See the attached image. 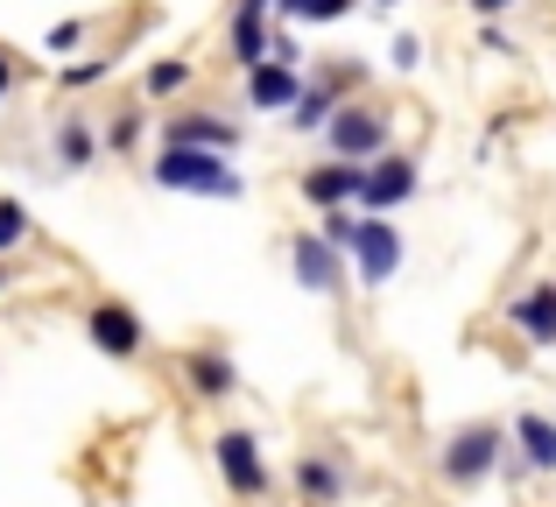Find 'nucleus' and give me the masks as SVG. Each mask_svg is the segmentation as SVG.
<instances>
[{
  "label": "nucleus",
  "mask_w": 556,
  "mask_h": 507,
  "mask_svg": "<svg viewBox=\"0 0 556 507\" xmlns=\"http://www.w3.org/2000/svg\"><path fill=\"white\" fill-rule=\"evenodd\" d=\"M422 191V169H416V155L408 149H388V155H374L367 169H359V219H394V212L408 205V198Z\"/></svg>",
  "instance_id": "39448f33"
},
{
  "label": "nucleus",
  "mask_w": 556,
  "mask_h": 507,
  "mask_svg": "<svg viewBox=\"0 0 556 507\" xmlns=\"http://www.w3.org/2000/svg\"><path fill=\"white\" fill-rule=\"evenodd\" d=\"M388 64H394V71H416V64H422V42H416V36H394Z\"/></svg>",
  "instance_id": "bb28decb"
},
{
  "label": "nucleus",
  "mask_w": 556,
  "mask_h": 507,
  "mask_svg": "<svg viewBox=\"0 0 556 507\" xmlns=\"http://www.w3.org/2000/svg\"><path fill=\"white\" fill-rule=\"evenodd\" d=\"M479 50H486V56H515V36H507L501 22H486V28H479Z\"/></svg>",
  "instance_id": "a878e982"
},
{
  "label": "nucleus",
  "mask_w": 556,
  "mask_h": 507,
  "mask_svg": "<svg viewBox=\"0 0 556 507\" xmlns=\"http://www.w3.org/2000/svg\"><path fill=\"white\" fill-rule=\"evenodd\" d=\"M184 388L198 402H232L240 395V367H232V353H218V345H190L184 353Z\"/></svg>",
  "instance_id": "ddd939ff"
},
{
  "label": "nucleus",
  "mask_w": 556,
  "mask_h": 507,
  "mask_svg": "<svg viewBox=\"0 0 556 507\" xmlns=\"http://www.w3.org/2000/svg\"><path fill=\"white\" fill-rule=\"evenodd\" d=\"M388 149H394V127H388V106H374V99H345L325 121V163L367 169L374 155H388Z\"/></svg>",
  "instance_id": "7ed1b4c3"
},
{
  "label": "nucleus",
  "mask_w": 556,
  "mask_h": 507,
  "mask_svg": "<svg viewBox=\"0 0 556 507\" xmlns=\"http://www.w3.org/2000/svg\"><path fill=\"white\" fill-rule=\"evenodd\" d=\"M190 78H198L190 56H155V64L141 71V92L149 99H177V92H190Z\"/></svg>",
  "instance_id": "6ab92c4d"
},
{
  "label": "nucleus",
  "mask_w": 556,
  "mask_h": 507,
  "mask_svg": "<svg viewBox=\"0 0 556 507\" xmlns=\"http://www.w3.org/2000/svg\"><path fill=\"white\" fill-rule=\"evenodd\" d=\"M507 466V430L501 423H458L444 444H437V472H444V486H458V494H472V486H486L493 472Z\"/></svg>",
  "instance_id": "f03ea898"
},
{
  "label": "nucleus",
  "mask_w": 556,
  "mask_h": 507,
  "mask_svg": "<svg viewBox=\"0 0 556 507\" xmlns=\"http://www.w3.org/2000/svg\"><path fill=\"white\" fill-rule=\"evenodd\" d=\"M303 205H317V212H353L359 205V169L353 163H317V169H303Z\"/></svg>",
  "instance_id": "2eb2a0df"
},
{
  "label": "nucleus",
  "mask_w": 556,
  "mask_h": 507,
  "mask_svg": "<svg viewBox=\"0 0 556 507\" xmlns=\"http://www.w3.org/2000/svg\"><path fill=\"white\" fill-rule=\"evenodd\" d=\"M14 99V50H0V106Z\"/></svg>",
  "instance_id": "cd10ccee"
},
{
  "label": "nucleus",
  "mask_w": 556,
  "mask_h": 507,
  "mask_svg": "<svg viewBox=\"0 0 556 507\" xmlns=\"http://www.w3.org/2000/svg\"><path fill=\"white\" fill-rule=\"evenodd\" d=\"M289 275H296L311 296H339L353 268H345L339 248H325V240H317V226H303V233H289Z\"/></svg>",
  "instance_id": "1a4fd4ad"
},
{
  "label": "nucleus",
  "mask_w": 556,
  "mask_h": 507,
  "mask_svg": "<svg viewBox=\"0 0 556 507\" xmlns=\"http://www.w3.org/2000/svg\"><path fill=\"white\" fill-rule=\"evenodd\" d=\"M353 275L367 289H388L394 275H402V226L394 219H359V240H353Z\"/></svg>",
  "instance_id": "6e6552de"
},
{
  "label": "nucleus",
  "mask_w": 556,
  "mask_h": 507,
  "mask_svg": "<svg viewBox=\"0 0 556 507\" xmlns=\"http://www.w3.org/2000/svg\"><path fill=\"white\" fill-rule=\"evenodd\" d=\"M507 325H515L529 345H556V275L549 282H529L515 303H507Z\"/></svg>",
  "instance_id": "f3484780"
},
{
  "label": "nucleus",
  "mask_w": 556,
  "mask_h": 507,
  "mask_svg": "<svg viewBox=\"0 0 556 507\" xmlns=\"http://www.w3.org/2000/svg\"><path fill=\"white\" fill-rule=\"evenodd\" d=\"M106 78H113V56H78V64L56 71V85H64V92H85V85H106Z\"/></svg>",
  "instance_id": "5701e85b"
},
{
  "label": "nucleus",
  "mask_w": 556,
  "mask_h": 507,
  "mask_svg": "<svg viewBox=\"0 0 556 507\" xmlns=\"http://www.w3.org/2000/svg\"><path fill=\"white\" fill-rule=\"evenodd\" d=\"M163 149H204V155H232L240 149V121L226 113H177L163 127Z\"/></svg>",
  "instance_id": "f8f14e48"
},
{
  "label": "nucleus",
  "mask_w": 556,
  "mask_h": 507,
  "mask_svg": "<svg viewBox=\"0 0 556 507\" xmlns=\"http://www.w3.org/2000/svg\"><path fill=\"white\" fill-rule=\"evenodd\" d=\"M8 282H14V268H8V261H0V296H8Z\"/></svg>",
  "instance_id": "c756f323"
},
{
  "label": "nucleus",
  "mask_w": 556,
  "mask_h": 507,
  "mask_svg": "<svg viewBox=\"0 0 556 507\" xmlns=\"http://www.w3.org/2000/svg\"><path fill=\"white\" fill-rule=\"evenodd\" d=\"M507 458H515L521 472H556V416L521 409L515 423H507Z\"/></svg>",
  "instance_id": "9b49d317"
},
{
  "label": "nucleus",
  "mask_w": 556,
  "mask_h": 507,
  "mask_svg": "<svg viewBox=\"0 0 556 507\" xmlns=\"http://www.w3.org/2000/svg\"><path fill=\"white\" fill-rule=\"evenodd\" d=\"M374 8H402V0H374Z\"/></svg>",
  "instance_id": "7c9ffc66"
},
{
  "label": "nucleus",
  "mask_w": 556,
  "mask_h": 507,
  "mask_svg": "<svg viewBox=\"0 0 556 507\" xmlns=\"http://www.w3.org/2000/svg\"><path fill=\"white\" fill-rule=\"evenodd\" d=\"M317 240H325V248H339V254H353V240H359V212H317Z\"/></svg>",
  "instance_id": "4be33fe9"
},
{
  "label": "nucleus",
  "mask_w": 556,
  "mask_h": 507,
  "mask_svg": "<svg viewBox=\"0 0 556 507\" xmlns=\"http://www.w3.org/2000/svg\"><path fill=\"white\" fill-rule=\"evenodd\" d=\"M85 36H92V22H56L50 36H42V56H71Z\"/></svg>",
  "instance_id": "393cba45"
},
{
  "label": "nucleus",
  "mask_w": 556,
  "mask_h": 507,
  "mask_svg": "<svg viewBox=\"0 0 556 507\" xmlns=\"http://www.w3.org/2000/svg\"><path fill=\"white\" fill-rule=\"evenodd\" d=\"M212 466H218V480H226L232 500H268V494H275L268 452H261V438H254V430H240V423L212 438Z\"/></svg>",
  "instance_id": "20e7f679"
},
{
  "label": "nucleus",
  "mask_w": 556,
  "mask_h": 507,
  "mask_svg": "<svg viewBox=\"0 0 556 507\" xmlns=\"http://www.w3.org/2000/svg\"><path fill=\"white\" fill-rule=\"evenodd\" d=\"M268 14H275V0H232V22H226V56L240 71H254L261 56H268Z\"/></svg>",
  "instance_id": "9d476101"
},
{
  "label": "nucleus",
  "mask_w": 556,
  "mask_h": 507,
  "mask_svg": "<svg viewBox=\"0 0 556 507\" xmlns=\"http://www.w3.org/2000/svg\"><path fill=\"white\" fill-rule=\"evenodd\" d=\"M149 177L155 191H177V198H218V205L247 198V177L232 169V155H204V149H163Z\"/></svg>",
  "instance_id": "f257e3e1"
},
{
  "label": "nucleus",
  "mask_w": 556,
  "mask_h": 507,
  "mask_svg": "<svg viewBox=\"0 0 556 507\" xmlns=\"http://www.w3.org/2000/svg\"><path fill=\"white\" fill-rule=\"evenodd\" d=\"M85 339H92V353H106V359H141L149 353V317H141L135 303H121V296H99L92 310H85Z\"/></svg>",
  "instance_id": "0eeeda50"
},
{
  "label": "nucleus",
  "mask_w": 556,
  "mask_h": 507,
  "mask_svg": "<svg viewBox=\"0 0 556 507\" xmlns=\"http://www.w3.org/2000/svg\"><path fill=\"white\" fill-rule=\"evenodd\" d=\"M359 85H367V64H359V56H339V64H325L317 78H303V99L289 106V127H296V135H325V121L359 92Z\"/></svg>",
  "instance_id": "423d86ee"
},
{
  "label": "nucleus",
  "mask_w": 556,
  "mask_h": 507,
  "mask_svg": "<svg viewBox=\"0 0 556 507\" xmlns=\"http://www.w3.org/2000/svg\"><path fill=\"white\" fill-rule=\"evenodd\" d=\"M359 0H275V14L282 22H303V28H331V22H345Z\"/></svg>",
  "instance_id": "aec40b11"
},
{
  "label": "nucleus",
  "mask_w": 556,
  "mask_h": 507,
  "mask_svg": "<svg viewBox=\"0 0 556 507\" xmlns=\"http://www.w3.org/2000/svg\"><path fill=\"white\" fill-rule=\"evenodd\" d=\"M289 480H296L303 507H339L345 494H353V480H345V466H339V458H325V452H303Z\"/></svg>",
  "instance_id": "a211bd4d"
},
{
  "label": "nucleus",
  "mask_w": 556,
  "mask_h": 507,
  "mask_svg": "<svg viewBox=\"0 0 556 507\" xmlns=\"http://www.w3.org/2000/svg\"><path fill=\"white\" fill-rule=\"evenodd\" d=\"M303 99V71L296 64H275V56H261L254 71H247V106L254 113H289Z\"/></svg>",
  "instance_id": "4468645a"
},
{
  "label": "nucleus",
  "mask_w": 556,
  "mask_h": 507,
  "mask_svg": "<svg viewBox=\"0 0 556 507\" xmlns=\"http://www.w3.org/2000/svg\"><path fill=\"white\" fill-rule=\"evenodd\" d=\"M507 8H521V0H472V14H486V22H493V14H507Z\"/></svg>",
  "instance_id": "c85d7f7f"
},
{
  "label": "nucleus",
  "mask_w": 556,
  "mask_h": 507,
  "mask_svg": "<svg viewBox=\"0 0 556 507\" xmlns=\"http://www.w3.org/2000/svg\"><path fill=\"white\" fill-rule=\"evenodd\" d=\"M141 135H149V106H127L121 121L106 127V149H113V155H127V149H141Z\"/></svg>",
  "instance_id": "b1692460"
},
{
  "label": "nucleus",
  "mask_w": 556,
  "mask_h": 507,
  "mask_svg": "<svg viewBox=\"0 0 556 507\" xmlns=\"http://www.w3.org/2000/svg\"><path fill=\"white\" fill-rule=\"evenodd\" d=\"M28 240H36V219H28V205H22V198H0V261L22 254Z\"/></svg>",
  "instance_id": "412c9836"
},
{
  "label": "nucleus",
  "mask_w": 556,
  "mask_h": 507,
  "mask_svg": "<svg viewBox=\"0 0 556 507\" xmlns=\"http://www.w3.org/2000/svg\"><path fill=\"white\" fill-rule=\"evenodd\" d=\"M50 155H56V169H64V177L92 169L99 163V127L85 121V113H56V121H50Z\"/></svg>",
  "instance_id": "dca6fc26"
}]
</instances>
